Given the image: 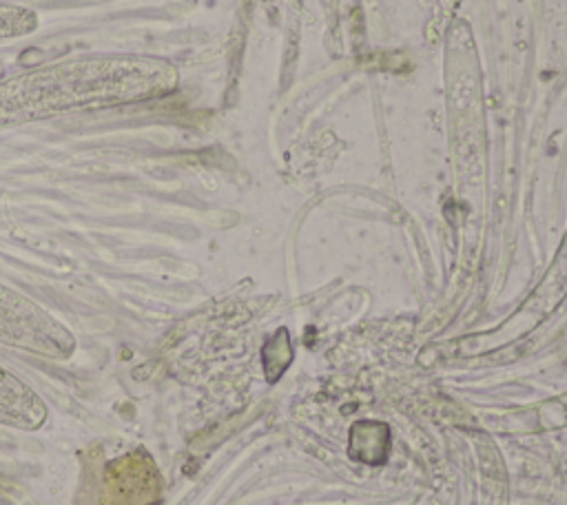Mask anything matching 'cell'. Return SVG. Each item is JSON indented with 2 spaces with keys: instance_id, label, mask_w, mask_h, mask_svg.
Masks as SVG:
<instances>
[{
  "instance_id": "6da1fadb",
  "label": "cell",
  "mask_w": 567,
  "mask_h": 505,
  "mask_svg": "<svg viewBox=\"0 0 567 505\" xmlns=\"http://www.w3.org/2000/svg\"><path fill=\"white\" fill-rule=\"evenodd\" d=\"M388 446V426L379 424V421H359L350 430L348 452L355 461H364L368 466H379V463L386 461Z\"/></svg>"
},
{
  "instance_id": "7a4b0ae2",
  "label": "cell",
  "mask_w": 567,
  "mask_h": 505,
  "mask_svg": "<svg viewBox=\"0 0 567 505\" xmlns=\"http://www.w3.org/2000/svg\"><path fill=\"white\" fill-rule=\"evenodd\" d=\"M271 344L275 346V350L271 346L264 348V368L268 381H277L293 362V344L291 337H288V331L277 333Z\"/></svg>"
}]
</instances>
